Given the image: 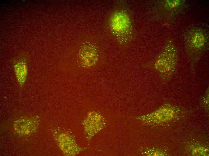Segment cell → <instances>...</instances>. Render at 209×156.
<instances>
[{"instance_id":"obj_1","label":"cell","mask_w":209,"mask_h":156,"mask_svg":"<svg viewBox=\"0 0 209 156\" xmlns=\"http://www.w3.org/2000/svg\"><path fill=\"white\" fill-rule=\"evenodd\" d=\"M108 26L111 34L120 47L130 44L135 38L134 20L129 8L120 3L110 15Z\"/></svg>"},{"instance_id":"obj_2","label":"cell","mask_w":209,"mask_h":156,"mask_svg":"<svg viewBox=\"0 0 209 156\" xmlns=\"http://www.w3.org/2000/svg\"><path fill=\"white\" fill-rule=\"evenodd\" d=\"M176 49L171 42L167 43L153 62L154 68L166 82L171 78L176 70L178 61Z\"/></svg>"},{"instance_id":"obj_3","label":"cell","mask_w":209,"mask_h":156,"mask_svg":"<svg viewBox=\"0 0 209 156\" xmlns=\"http://www.w3.org/2000/svg\"><path fill=\"white\" fill-rule=\"evenodd\" d=\"M185 37L186 50L189 56L196 58L207 44V35L203 29L195 28L189 30Z\"/></svg>"},{"instance_id":"obj_4","label":"cell","mask_w":209,"mask_h":156,"mask_svg":"<svg viewBox=\"0 0 209 156\" xmlns=\"http://www.w3.org/2000/svg\"><path fill=\"white\" fill-rule=\"evenodd\" d=\"M98 51L95 45L91 44L84 45L80 49L78 59L81 65L84 68H91L97 63L99 58Z\"/></svg>"},{"instance_id":"obj_5","label":"cell","mask_w":209,"mask_h":156,"mask_svg":"<svg viewBox=\"0 0 209 156\" xmlns=\"http://www.w3.org/2000/svg\"><path fill=\"white\" fill-rule=\"evenodd\" d=\"M14 68L17 80L21 86L23 85L26 79L27 68L25 59L18 60L14 64Z\"/></svg>"},{"instance_id":"obj_6","label":"cell","mask_w":209,"mask_h":156,"mask_svg":"<svg viewBox=\"0 0 209 156\" xmlns=\"http://www.w3.org/2000/svg\"><path fill=\"white\" fill-rule=\"evenodd\" d=\"M163 6L165 8L173 10L177 8L181 4L180 1L178 0H166L164 2Z\"/></svg>"}]
</instances>
